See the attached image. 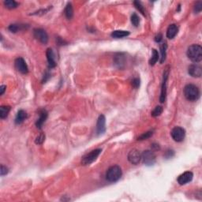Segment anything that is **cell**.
Masks as SVG:
<instances>
[{"mask_svg": "<svg viewBox=\"0 0 202 202\" xmlns=\"http://www.w3.org/2000/svg\"><path fill=\"white\" fill-rule=\"evenodd\" d=\"M14 66L17 71L21 73V74H26L29 72V68H28L27 64H26L25 61L22 58L19 57V58L15 59Z\"/></svg>", "mask_w": 202, "mask_h": 202, "instance_id": "10", "label": "cell"}, {"mask_svg": "<svg viewBox=\"0 0 202 202\" xmlns=\"http://www.w3.org/2000/svg\"><path fill=\"white\" fill-rule=\"evenodd\" d=\"M6 85H1V87H0V95H3L5 90H6Z\"/></svg>", "mask_w": 202, "mask_h": 202, "instance_id": "37", "label": "cell"}, {"mask_svg": "<svg viewBox=\"0 0 202 202\" xmlns=\"http://www.w3.org/2000/svg\"><path fill=\"white\" fill-rule=\"evenodd\" d=\"M133 4H134V6H136V8L143 15H146V13H145V8H144V6L141 5V3L140 2H138V1H135V2H133Z\"/></svg>", "mask_w": 202, "mask_h": 202, "instance_id": "26", "label": "cell"}, {"mask_svg": "<svg viewBox=\"0 0 202 202\" xmlns=\"http://www.w3.org/2000/svg\"><path fill=\"white\" fill-rule=\"evenodd\" d=\"M132 85L135 88H139V86H140V79L139 78H134L132 81Z\"/></svg>", "mask_w": 202, "mask_h": 202, "instance_id": "32", "label": "cell"}, {"mask_svg": "<svg viewBox=\"0 0 202 202\" xmlns=\"http://www.w3.org/2000/svg\"><path fill=\"white\" fill-rule=\"evenodd\" d=\"M169 76V69L168 67H167L164 72V75H163V82L162 85H161V94H160V103H164L165 99H166L167 96V81L168 79Z\"/></svg>", "mask_w": 202, "mask_h": 202, "instance_id": "6", "label": "cell"}, {"mask_svg": "<svg viewBox=\"0 0 202 202\" xmlns=\"http://www.w3.org/2000/svg\"><path fill=\"white\" fill-rule=\"evenodd\" d=\"M11 111V107L10 106H1L0 107V118H6L8 115L9 112Z\"/></svg>", "mask_w": 202, "mask_h": 202, "instance_id": "21", "label": "cell"}, {"mask_svg": "<svg viewBox=\"0 0 202 202\" xmlns=\"http://www.w3.org/2000/svg\"><path fill=\"white\" fill-rule=\"evenodd\" d=\"M159 60V54H158V51L156 49H152V58L149 60V64L151 66H154L157 63V61Z\"/></svg>", "mask_w": 202, "mask_h": 202, "instance_id": "22", "label": "cell"}, {"mask_svg": "<svg viewBox=\"0 0 202 202\" xmlns=\"http://www.w3.org/2000/svg\"><path fill=\"white\" fill-rule=\"evenodd\" d=\"M188 73L193 78H200L202 75V69L200 66L192 64L188 68Z\"/></svg>", "mask_w": 202, "mask_h": 202, "instance_id": "13", "label": "cell"}, {"mask_svg": "<svg viewBox=\"0 0 202 202\" xmlns=\"http://www.w3.org/2000/svg\"><path fill=\"white\" fill-rule=\"evenodd\" d=\"M153 134V132L152 131H148L146 133H144L143 134H141L140 137H138L137 140L139 141H143V140H147L148 138H149L150 137H152Z\"/></svg>", "mask_w": 202, "mask_h": 202, "instance_id": "27", "label": "cell"}, {"mask_svg": "<svg viewBox=\"0 0 202 202\" xmlns=\"http://www.w3.org/2000/svg\"><path fill=\"white\" fill-rule=\"evenodd\" d=\"M4 5L6 8L8 9H14L16 7H17L18 4H17V2H15L14 0H6L4 2Z\"/></svg>", "mask_w": 202, "mask_h": 202, "instance_id": "23", "label": "cell"}, {"mask_svg": "<svg viewBox=\"0 0 202 202\" xmlns=\"http://www.w3.org/2000/svg\"><path fill=\"white\" fill-rule=\"evenodd\" d=\"M33 36L40 43L46 44L48 41V35L46 31L42 29H36L33 30Z\"/></svg>", "mask_w": 202, "mask_h": 202, "instance_id": "8", "label": "cell"}, {"mask_svg": "<svg viewBox=\"0 0 202 202\" xmlns=\"http://www.w3.org/2000/svg\"><path fill=\"white\" fill-rule=\"evenodd\" d=\"M64 13H65V15L66 18L67 19H71L74 16V10H73V6H72L71 3H68L66 5L65 8V11H64Z\"/></svg>", "mask_w": 202, "mask_h": 202, "instance_id": "20", "label": "cell"}, {"mask_svg": "<svg viewBox=\"0 0 202 202\" xmlns=\"http://www.w3.org/2000/svg\"><path fill=\"white\" fill-rule=\"evenodd\" d=\"M50 74H49L48 72H46V73H45V74H44V79H43V83H45V82L47 81L48 80L49 78H50Z\"/></svg>", "mask_w": 202, "mask_h": 202, "instance_id": "35", "label": "cell"}, {"mask_svg": "<svg viewBox=\"0 0 202 202\" xmlns=\"http://www.w3.org/2000/svg\"><path fill=\"white\" fill-rule=\"evenodd\" d=\"M155 40H156V42L160 43L162 40V35L161 34H158L157 36L155 37Z\"/></svg>", "mask_w": 202, "mask_h": 202, "instance_id": "36", "label": "cell"}, {"mask_svg": "<svg viewBox=\"0 0 202 202\" xmlns=\"http://www.w3.org/2000/svg\"><path fill=\"white\" fill-rule=\"evenodd\" d=\"M193 177H194V175H193V173L191 171H185V172L182 173V175H180L178 177L177 181H178V183H179V185H185V184H187V183L190 182L192 181Z\"/></svg>", "mask_w": 202, "mask_h": 202, "instance_id": "11", "label": "cell"}, {"mask_svg": "<svg viewBox=\"0 0 202 202\" xmlns=\"http://www.w3.org/2000/svg\"><path fill=\"white\" fill-rule=\"evenodd\" d=\"M44 140H45V135H44V133H40V134L36 137L35 142H36V144H37V145H41V144L44 143Z\"/></svg>", "mask_w": 202, "mask_h": 202, "instance_id": "29", "label": "cell"}, {"mask_svg": "<svg viewBox=\"0 0 202 202\" xmlns=\"http://www.w3.org/2000/svg\"><path fill=\"white\" fill-rule=\"evenodd\" d=\"M106 118L103 115L99 116L96 123V133L97 135L103 134L106 130Z\"/></svg>", "mask_w": 202, "mask_h": 202, "instance_id": "12", "label": "cell"}, {"mask_svg": "<svg viewBox=\"0 0 202 202\" xmlns=\"http://www.w3.org/2000/svg\"><path fill=\"white\" fill-rule=\"evenodd\" d=\"M46 56L47 59V63H48L49 68H54L56 66V62H55V54L54 51L51 48L47 49L46 51Z\"/></svg>", "mask_w": 202, "mask_h": 202, "instance_id": "14", "label": "cell"}, {"mask_svg": "<svg viewBox=\"0 0 202 202\" xmlns=\"http://www.w3.org/2000/svg\"><path fill=\"white\" fill-rule=\"evenodd\" d=\"M173 156H174V151H172V150H167V151L166 152V155H165V156L167 157V159L171 158Z\"/></svg>", "mask_w": 202, "mask_h": 202, "instance_id": "34", "label": "cell"}, {"mask_svg": "<svg viewBox=\"0 0 202 202\" xmlns=\"http://www.w3.org/2000/svg\"><path fill=\"white\" fill-rule=\"evenodd\" d=\"M163 112V107L161 106H156L155 107V109L152 112V116L153 117H157V116H160Z\"/></svg>", "mask_w": 202, "mask_h": 202, "instance_id": "24", "label": "cell"}, {"mask_svg": "<svg viewBox=\"0 0 202 202\" xmlns=\"http://www.w3.org/2000/svg\"><path fill=\"white\" fill-rule=\"evenodd\" d=\"M101 152H102L101 148H97V149L91 151L89 153L84 155L82 157L81 164L83 165H89V164H91L92 163L94 162L95 160L97 159V157L100 155Z\"/></svg>", "mask_w": 202, "mask_h": 202, "instance_id": "4", "label": "cell"}, {"mask_svg": "<svg viewBox=\"0 0 202 202\" xmlns=\"http://www.w3.org/2000/svg\"><path fill=\"white\" fill-rule=\"evenodd\" d=\"M171 137H172L173 140L177 142H181L184 140L185 136V130L180 126H176L171 130Z\"/></svg>", "mask_w": 202, "mask_h": 202, "instance_id": "7", "label": "cell"}, {"mask_svg": "<svg viewBox=\"0 0 202 202\" xmlns=\"http://www.w3.org/2000/svg\"><path fill=\"white\" fill-rule=\"evenodd\" d=\"M122 169L118 165H114L108 168L106 173V179L107 181L111 182H115L119 180L120 178L122 177Z\"/></svg>", "mask_w": 202, "mask_h": 202, "instance_id": "3", "label": "cell"}, {"mask_svg": "<svg viewBox=\"0 0 202 202\" xmlns=\"http://www.w3.org/2000/svg\"><path fill=\"white\" fill-rule=\"evenodd\" d=\"M128 160L132 164H134V165H137L140 163L141 160V153L140 152V151L136 148H133V149L130 150V152L128 153Z\"/></svg>", "mask_w": 202, "mask_h": 202, "instance_id": "9", "label": "cell"}, {"mask_svg": "<svg viewBox=\"0 0 202 202\" xmlns=\"http://www.w3.org/2000/svg\"><path fill=\"white\" fill-rule=\"evenodd\" d=\"M115 64L118 65V67H122V64H124V56H122V54H119L115 58Z\"/></svg>", "mask_w": 202, "mask_h": 202, "instance_id": "25", "label": "cell"}, {"mask_svg": "<svg viewBox=\"0 0 202 202\" xmlns=\"http://www.w3.org/2000/svg\"><path fill=\"white\" fill-rule=\"evenodd\" d=\"M47 118V112L45 110H41L40 112V117L36 122V127L39 129L42 128V126L46 121Z\"/></svg>", "mask_w": 202, "mask_h": 202, "instance_id": "15", "label": "cell"}, {"mask_svg": "<svg viewBox=\"0 0 202 202\" xmlns=\"http://www.w3.org/2000/svg\"><path fill=\"white\" fill-rule=\"evenodd\" d=\"M202 10V2H196L195 6H194V12L198 14L200 13Z\"/></svg>", "mask_w": 202, "mask_h": 202, "instance_id": "30", "label": "cell"}, {"mask_svg": "<svg viewBox=\"0 0 202 202\" xmlns=\"http://www.w3.org/2000/svg\"><path fill=\"white\" fill-rule=\"evenodd\" d=\"M160 52H161V57H160V63L162 64L164 63V62L166 60V56H167V45L166 43H163V44H160Z\"/></svg>", "mask_w": 202, "mask_h": 202, "instance_id": "19", "label": "cell"}, {"mask_svg": "<svg viewBox=\"0 0 202 202\" xmlns=\"http://www.w3.org/2000/svg\"><path fill=\"white\" fill-rule=\"evenodd\" d=\"M141 160L146 166H152L156 163V155L151 150H146L141 154Z\"/></svg>", "mask_w": 202, "mask_h": 202, "instance_id": "5", "label": "cell"}, {"mask_svg": "<svg viewBox=\"0 0 202 202\" xmlns=\"http://www.w3.org/2000/svg\"><path fill=\"white\" fill-rule=\"evenodd\" d=\"M184 96L189 101L197 100L200 97V90L195 84H186L184 88Z\"/></svg>", "mask_w": 202, "mask_h": 202, "instance_id": "2", "label": "cell"}, {"mask_svg": "<svg viewBox=\"0 0 202 202\" xmlns=\"http://www.w3.org/2000/svg\"><path fill=\"white\" fill-rule=\"evenodd\" d=\"M187 56L194 63H200L202 60V47L199 44H193L188 47Z\"/></svg>", "mask_w": 202, "mask_h": 202, "instance_id": "1", "label": "cell"}, {"mask_svg": "<svg viewBox=\"0 0 202 202\" xmlns=\"http://www.w3.org/2000/svg\"><path fill=\"white\" fill-rule=\"evenodd\" d=\"M131 22H132V24L134 25L135 27H137L139 25L140 18H139V17L136 14H133L132 16H131Z\"/></svg>", "mask_w": 202, "mask_h": 202, "instance_id": "28", "label": "cell"}, {"mask_svg": "<svg viewBox=\"0 0 202 202\" xmlns=\"http://www.w3.org/2000/svg\"><path fill=\"white\" fill-rule=\"evenodd\" d=\"M7 173H8V168L6 167L3 166V165H1V170H0V174L2 176L3 175H7Z\"/></svg>", "mask_w": 202, "mask_h": 202, "instance_id": "33", "label": "cell"}, {"mask_svg": "<svg viewBox=\"0 0 202 202\" xmlns=\"http://www.w3.org/2000/svg\"><path fill=\"white\" fill-rule=\"evenodd\" d=\"M20 29L17 25H11L9 26V30L12 32H17L18 29Z\"/></svg>", "mask_w": 202, "mask_h": 202, "instance_id": "31", "label": "cell"}, {"mask_svg": "<svg viewBox=\"0 0 202 202\" xmlns=\"http://www.w3.org/2000/svg\"><path fill=\"white\" fill-rule=\"evenodd\" d=\"M129 35H130V32L124 31V30H115L112 33V37L116 38V39L126 37V36H129Z\"/></svg>", "mask_w": 202, "mask_h": 202, "instance_id": "18", "label": "cell"}, {"mask_svg": "<svg viewBox=\"0 0 202 202\" xmlns=\"http://www.w3.org/2000/svg\"><path fill=\"white\" fill-rule=\"evenodd\" d=\"M27 118V113L24 110H20L17 114V116L15 118V123L16 124H21Z\"/></svg>", "mask_w": 202, "mask_h": 202, "instance_id": "17", "label": "cell"}, {"mask_svg": "<svg viewBox=\"0 0 202 202\" xmlns=\"http://www.w3.org/2000/svg\"><path fill=\"white\" fill-rule=\"evenodd\" d=\"M152 148H155L156 149H160L159 145H155V144H153V145H152Z\"/></svg>", "mask_w": 202, "mask_h": 202, "instance_id": "38", "label": "cell"}, {"mask_svg": "<svg viewBox=\"0 0 202 202\" xmlns=\"http://www.w3.org/2000/svg\"><path fill=\"white\" fill-rule=\"evenodd\" d=\"M178 32H179V29H178V26L176 25H175V24L170 25L167 30V37L171 40V39L175 37V36L178 34Z\"/></svg>", "mask_w": 202, "mask_h": 202, "instance_id": "16", "label": "cell"}]
</instances>
